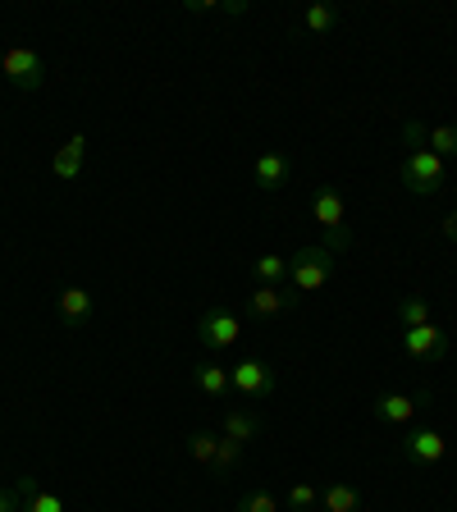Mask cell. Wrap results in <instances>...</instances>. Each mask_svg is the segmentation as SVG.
<instances>
[{"instance_id":"6da1fadb","label":"cell","mask_w":457,"mask_h":512,"mask_svg":"<svg viewBox=\"0 0 457 512\" xmlns=\"http://www.w3.org/2000/svg\"><path fill=\"white\" fill-rule=\"evenodd\" d=\"M334 275H339V256L325 243L302 247V252L288 256V288H293V293H320Z\"/></svg>"},{"instance_id":"7a4b0ae2","label":"cell","mask_w":457,"mask_h":512,"mask_svg":"<svg viewBox=\"0 0 457 512\" xmlns=\"http://www.w3.org/2000/svg\"><path fill=\"white\" fill-rule=\"evenodd\" d=\"M238 339H243V325H238V316L224 302H215V307H206L197 316V343L206 352H229Z\"/></svg>"},{"instance_id":"3957f363","label":"cell","mask_w":457,"mask_h":512,"mask_svg":"<svg viewBox=\"0 0 457 512\" xmlns=\"http://www.w3.org/2000/svg\"><path fill=\"white\" fill-rule=\"evenodd\" d=\"M398 179L407 183V192L416 197H435L444 188V160L435 151H407V160L398 165Z\"/></svg>"},{"instance_id":"277c9868","label":"cell","mask_w":457,"mask_h":512,"mask_svg":"<svg viewBox=\"0 0 457 512\" xmlns=\"http://www.w3.org/2000/svg\"><path fill=\"white\" fill-rule=\"evenodd\" d=\"M0 74L10 78L19 92H37L46 83V60L32 46H10V51H0Z\"/></svg>"},{"instance_id":"5b68a950","label":"cell","mask_w":457,"mask_h":512,"mask_svg":"<svg viewBox=\"0 0 457 512\" xmlns=\"http://www.w3.org/2000/svg\"><path fill=\"white\" fill-rule=\"evenodd\" d=\"M229 384H234V394H243L247 403H266L275 394V366L261 362V357H243L229 371Z\"/></svg>"},{"instance_id":"8992f818","label":"cell","mask_w":457,"mask_h":512,"mask_svg":"<svg viewBox=\"0 0 457 512\" xmlns=\"http://www.w3.org/2000/svg\"><path fill=\"white\" fill-rule=\"evenodd\" d=\"M398 453H403L407 462H416V467H439V462L448 458V439L439 435V430H407V435L398 439Z\"/></svg>"},{"instance_id":"52a82bcc","label":"cell","mask_w":457,"mask_h":512,"mask_svg":"<svg viewBox=\"0 0 457 512\" xmlns=\"http://www.w3.org/2000/svg\"><path fill=\"white\" fill-rule=\"evenodd\" d=\"M403 352L412 362H444L448 357V334L439 330L435 320L430 325H416V330H403Z\"/></svg>"},{"instance_id":"ba28073f","label":"cell","mask_w":457,"mask_h":512,"mask_svg":"<svg viewBox=\"0 0 457 512\" xmlns=\"http://www.w3.org/2000/svg\"><path fill=\"white\" fill-rule=\"evenodd\" d=\"M298 298L302 293H293V288H284V284H256L252 293H247V316L252 320H275V316H284Z\"/></svg>"},{"instance_id":"9c48e42d","label":"cell","mask_w":457,"mask_h":512,"mask_svg":"<svg viewBox=\"0 0 457 512\" xmlns=\"http://www.w3.org/2000/svg\"><path fill=\"white\" fill-rule=\"evenodd\" d=\"M426 403H430L426 389L421 394H380L375 398V421H384V426H412V416Z\"/></svg>"},{"instance_id":"30bf717a","label":"cell","mask_w":457,"mask_h":512,"mask_svg":"<svg viewBox=\"0 0 457 512\" xmlns=\"http://www.w3.org/2000/svg\"><path fill=\"white\" fill-rule=\"evenodd\" d=\"M252 179H256V188L261 192L288 188V183H293V160H288L284 151H261L256 165H252Z\"/></svg>"},{"instance_id":"8fae6325","label":"cell","mask_w":457,"mask_h":512,"mask_svg":"<svg viewBox=\"0 0 457 512\" xmlns=\"http://www.w3.org/2000/svg\"><path fill=\"white\" fill-rule=\"evenodd\" d=\"M311 220H316L325 234H334V229H348V220H343V197H339V188L320 183V188L311 192Z\"/></svg>"},{"instance_id":"7c38bea8","label":"cell","mask_w":457,"mask_h":512,"mask_svg":"<svg viewBox=\"0 0 457 512\" xmlns=\"http://www.w3.org/2000/svg\"><path fill=\"white\" fill-rule=\"evenodd\" d=\"M220 435L224 439H238V444H252L256 435H261V412L256 407H229L224 412V421H220Z\"/></svg>"},{"instance_id":"4fadbf2b","label":"cell","mask_w":457,"mask_h":512,"mask_svg":"<svg viewBox=\"0 0 457 512\" xmlns=\"http://www.w3.org/2000/svg\"><path fill=\"white\" fill-rule=\"evenodd\" d=\"M92 311H96V302H92V293H87L83 284H64L60 288V320L64 325H87Z\"/></svg>"},{"instance_id":"5bb4252c","label":"cell","mask_w":457,"mask_h":512,"mask_svg":"<svg viewBox=\"0 0 457 512\" xmlns=\"http://www.w3.org/2000/svg\"><path fill=\"white\" fill-rule=\"evenodd\" d=\"M83 156H87V138L83 133H74V138H64V147L51 156V174L55 179H78V170H83Z\"/></svg>"},{"instance_id":"9a60e30c","label":"cell","mask_w":457,"mask_h":512,"mask_svg":"<svg viewBox=\"0 0 457 512\" xmlns=\"http://www.w3.org/2000/svg\"><path fill=\"white\" fill-rule=\"evenodd\" d=\"M192 384H197V394H206V398H229V366H220V362H197L192 366Z\"/></svg>"},{"instance_id":"2e32d148","label":"cell","mask_w":457,"mask_h":512,"mask_svg":"<svg viewBox=\"0 0 457 512\" xmlns=\"http://www.w3.org/2000/svg\"><path fill=\"white\" fill-rule=\"evenodd\" d=\"M14 485H19L23 512H64V499H60V494H51V490H42V485H37V476H19Z\"/></svg>"},{"instance_id":"e0dca14e","label":"cell","mask_w":457,"mask_h":512,"mask_svg":"<svg viewBox=\"0 0 457 512\" xmlns=\"http://www.w3.org/2000/svg\"><path fill=\"white\" fill-rule=\"evenodd\" d=\"M320 512H362V490L348 480H334L320 490Z\"/></svg>"},{"instance_id":"ac0fdd59","label":"cell","mask_w":457,"mask_h":512,"mask_svg":"<svg viewBox=\"0 0 457 512\" xmlns=\"http://www.w3.org/2000/svg\"><path fill=\"white\" fill-rule=\"evenodd\" d=\"M215 448H220V435H215V430H192V435H188V458L197 462V467L211 471Z\"/></svg>"},{"instance_id":"d6986e66","label":"cell","mask_w":457,"mask_h":512,"mask_svg":"<svg viewBox=\"0 0 457 512\" xmlns=\"http://www.w3.org/2000/svg\"><path fill=\"white\" fill-rule=\"evenodd\" d=\"M252 275H256V284H284V279H288V256H275V252L256 256Z\"/></svg>"},{"instance_id":"ffe728a7","label":"cell","mask_w":457,"mask_h":512,"mask_svg":"<svg viewBox=\"0 0 457 512\" xmlns=\"http://www.w3.org/2000/svg\"><path fill=\"white\" fill-rule=\"evenodd\" d=\"M302 28L316 32V37H330V32L339 28V10H334V5H307V14H302Z\"/></svg>"},{"instance_id":"44dd1931","label":"cell","mask_w":457,"mask_h":512,"mask_svg":"<svg viewBox=\"0 0 457 512\" xmlns=\"http://www.w3.org/2000/svg\"><path fill=\"white\" fill-rule=\"evenodd\" d=\"M398 320H403V330L430 325V302H426V298H416V293H407V298L398 302Z\"/></svg>"},{"instance_id":"7402d4cb","label":"cell","mask_w":457,"mask_h":512,"mask_svg":"<svg viewBox=\"0 0 457 512\" xmlns=\"http://www.w3.org/2000/svg\"><path fill=\"white\" fill-rule=\"evenodd\" d=\"M426 151H435L439 160L444 156H457V124H435L426 133Z\"/></svg>"},{"instance_id":"603a6c76","label":"cell","mask_w":457,"mask_h":512,"mask_svg":"<svg viewBox=\"0 0 457 512\" xmlns=\"http://www.w3.org/2000/svg\"><path fill=\"white\" fill-rule=\"evenodd\" d=\"M238 458H243V444H238V439H224V435H220V448H215V462H211V476H229Z\"/></svg>"},{"instance_id":"cb8c5ba5","label":"cell","mask_w":457,"mask_h":512,"mask_svg":"<svg viewBox=\"0 0 457 512\" xmlns=\"http://www.w3.org/2000/svg\"><path fill=\"white\" fill-rule=\"evenodd\" d=\"M288 508H293V512L320 508V490H316V485H307V480H302V485H293V490H288Z\"/></svg>"},{"instance_id":"d4e9b609","label":"cell","mask_w":457,"mask_h":512,"mask_svg":"<svg viewBox=\"0 0 457 512\" xmlns=\"http://www.w3.org/2000/svg\"><path fill=\"white\" fill-rule=\"evenodd\" d=\"M234 512H279V499L275 494H266V490H247L243 499H238Z\"/></svg>"},{"instance_id":"484cf974","label":"cell","mask_w":457,"mask_h":512,"mask_svg":"<svg viewBox=\"0 0 457 512\" xmlns=\"http://www.w3.org/2000/svg\"><path fill=\"white\" fill-rule=\"evenodd\" d=\"M426 133H430V128L421 124V119H407V124H403V142L412 151H426Z\"/></svg>"},{"instance_id":"4316f807","label":"cell","mask_w":457,"mask_h":512,"mask_svg":"<svg viewBox=\"0 0 457 512\" xmlns=\"http://www.w3.org/2000/svg\"><path fill=\"white\" fill-rule=\"evenodd\" d=\"M0 512H23L19 485H0Z\"/></svg>"},{"instance_id":"83f0119b","label":"cell","mask_w":457,"mask_h":512,"mask_svg":"<svg viewBox=\"0 0 457 512\" xmlns=\"http://www.w3.org/2000/svg\"><path fill=\"white\" fill-rule=\"evenodd\" d=\"M183 10H188V14H206V10H215V5H211V0H188Z\"/></svg>"},{"instance_id":"f1b7e54d","label":"cell","mask_w":457,"mask_h":512,"mask_svg":"<svg viewBox=\"0 0 457 512\" xmlns=\"http://www.w3.org/2000/svg\"><path fill=\"white\" fill-rule=\"evenodd\" d=\"M444 238H448V243H457V211L444 220Z\"/></svg>"}]
</instances>
